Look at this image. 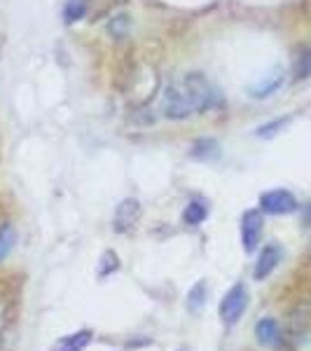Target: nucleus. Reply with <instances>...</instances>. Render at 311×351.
Instances as JSON below:
<instances>
[{
	"instance_id": "1",
	"label": "nucleus",
	"mask_w": 311,
	"mask_h": 351,
	"mask_svg": "<svg viewBox=\"0 0 311 351\" xmlns=\"http://www.w3.org/2000/svg\"><path fill=\"white\" fill-rule=\"evenodd\" d=\"M160 112H162V117H166V120H171V122H180V120H188V117L197 115L195 106H192V101H190L188 89L183 87L180 80L171 82L162 92Z\"/></svg>"
},
{
	"instance_id": "2",
	"label": "nucleus",
	"mask_w": 311,
	"mask_h": 351,
	"mask_svg": "<svg viewBox=\"0 0 311 351\" xmlns=\"http://www.w3.org/2000/svg\"><path fill=\"white\" fill-rule=\"evenodd\" d=\"M180 82H183V87L188 89L190 101L197 112L211 110V108H218L220 106L218 89L213 87V82L208 80L203 73H185V75L180 77Z\"/></svg>"
},
{
	"instance_id": "3",
	"label": "nucleus",
	"mask_w": 311,
	"mask_h": 351,
	"mask_svg": "<svg viewBox=\"0 0 311 351\" xmlns=\"http://www.w3.org/2000/svg\"><path fill=\"white\" fill-rule=\"evenodd\" d=\"M248 309V288L246 284H234L225 293V298L220 300V307H218V314L223 319L225 326H234L236 321L244 316V311Z\"/></svg>"
},
{
	"instance_id": "4",
	"label": "nucleus",
	"mask_w": 311,
	"mask_h": 351,
	"mask_svg": "<svg viewBox=\"0 0 311 351\" xmlns=\"http://www.w3.org/2000/svg\"><path fill=\"white\" fill-rule=\"evenodd\" d=\"M297 208V199L293 192L288 190H269L260 197V211L271 213V216H286V213H293Z\"/></svg>"
},
{
	"instance_id": "5",
	"label": "nucleus",
	"mask_w": 311,
	"mask_h": 351,
	"mask_svg": "<svg viewBox=\"0 0 311 351\" xmlns=\"http://www.w3.org/2000/svg\"><path fill=\"white\" fill-rule=\"evenodd\" d=\"M262 213L260 208H248L241 216V243H244L246 253H253L262 239Z\"/></svg>"
},
{
	"instance_id": "6",
	"label": "nucleus",
	"mask_w": 311,
	"mask_h": 351,
	"mask_svg": "<svg viewBox=\"0 0 311 351\" xmlns=\"http://www.w3.org/2000/svg\"><path fill=\"white\" fill-rule=\"evenodd\" d=\"M281 258H284V248L279 246L276 241L267 243V246L260 251L258 256V263H256V269H253V279L256 281H264L267 276L279 267Z\"/></svg>"
},
{
	"instance_id": "7",
	"label": "nucleus",
	"mask_w": 311,
	"mask_h": 351,
	"mask_svg": "<svg viewBox=\"0 0 311 351\" xmlns=\"http://www.w3.org/2000/svg\"><path fill=\"white\" fill-rule=\"evenodd\" d=\"M140 213H143V208H140L138 199H134V197L122 199L120 204H117V208H115V218H112L115 230L117 232H129L140 220Z\"/></svg>"
},
{
	"instance_id": "8",
	"label": "nucleus",
	"mask_w": 311,
	"mask_h": 351,
	"mask_svg": "<svg viewBox=\"0 0 311 351\" xmlns=\"http://www.w3.org/2000/svg\"><path fill=\"white\" fill-rule=\"evenodd\" d=\"M256 337L262 347H276L281 342V328L279 321L271 319V316H264L256 324Z\"/></svg>"
},
{
	"instance_id": "9",
	"label": "nucleus",
	"mask_w": 311,
	"mask_h": 351,
	"mask_svg": "<svg viewBox=\"0 0 311 351\" xmlns=\"http://www.w3.org/2000/svg\"><path fill=\"white\" fill-rule=\"evenodd\" d=\"M311 77V45H302L297 47L295 56H293V80L302 82Z\"/></svg>"
},
{
	"instance_id": "10",
	"label": "nucleus",
	"mask_w": 311,
	"mask_h": 351,
	"mask_svg": "<svg viewBox=\"0 0 311 351\" xmlns=\"http://www.w3.org/2000/svg\"><path fill=\"white\" fill-rule=\"evenodd\" d=\"M281 84H284V71L276 68V71H271L267 77H262L256 87H251V96L253 99H267V96L274 94Z\"/></svg>"
},
{
	"instance_id": "11",
	"label": "nucleus",
	"mask_w": 311,
	"mask_h": 351,
	"mask_svg": "<svg viewBox=\"0 0 311 351\" xmlns=\"http://www.w3.org/2000/svg\"><path fill=\"white\" fill-rule=\"evenodd\" d=\"M190 157H195V160H201V162L218 160V157H220V145H218V141H216V138H199L195 145H192Z\"/></svg>"
},
{
	"instance_id": "12",
	"label": "nucleus",
	"mask_w": 311,
	"mask_h": 351,
	"mask_svg": "<svg viewBox=\"0 0 311 351\" xmlns=\"http://www.w3.org/2000/svg\"><path fill=\"white\" fill-rule=\"evenodd\" d=\"M92 337L94 335L89 330L73 332V335H66L64 339H61L54 351H84L89 347V342H92Z\"/></svg>"
},
{
	"instance_id": "13",
	"label": "nucleus",
	"mask_w": 311,
	"mask_h": 351,
	"mask_svg": "<svg viewBox=\"0 0 311 351\" xmlns=\"http://www.w3.org/2000/svg\"><path fill=\"white\" fill-rule=\"evenodd\" d=\"M206 218H208V204L201 199H192L183 211V223L190 225V228H197Z\"/></svg>"
},
{
	"instance_id": "14",
	"label": "nucleus",
	"mask_w": 311,
	"mask_h": 351,
	"mask_svg": "<svg viewBox=\"0 0 311 351\" xmlns=\"http://www.w3.org/2000/svg\"><path fill=\"white\" fill-rule=\"evenodd\" d=\"M129 31H132V16H129L127 12L115 14L108 21V33H110L112 38H115V40H122V38H127Z\"/></svg>"
},
{
	"instance_id": "15",
	"label": "nucleus",
	"mask_w": 311,
	"mask_h": 351,
	"mask_svg": "<svg viewBox=\"0 0 311 351\" xmlns=\"http://www.w3.org/2000/svg\"><path fill=\"white\" fill-rule=\"evenodd\" d=\"M14 243H16L14 228L10 223H3V225H0V263H3V260H8V256L12 253V248H14Z\"/></svg>"
},
{
	"instance_id": "16",
	"label": "nucleus",
	"mask_w": 311,
	"mask_h": 351,
	"mask_svg": "<svg viewBox=\"0 0 311 351\" xmlns=\"http://www.w3.org/2000/svg\"><path fill=\"white\" fill-rule=\"evenodd\" d=\"M84 14H87V0H66L64 5L66 24H75V21L84 19Z\"/></svg>"
},
{
	"instance_id": "17",
	"label": "nucleus",
	"mask_w": 311,
	"mask_h": 351,
	"mask_svg": "<svg viewBox=\"0 0 311 351\" xmlns=\"http://www.w3.org/2000/svg\"><path fill=\"white\" fill-rule=\"evenodd\" d=\"M206 295H208V288L206 281H199V284L192 286V291L188 293V309L190 311H199L206 307Z\"/></svg>"
},
{
	"instance_id": "18",
	"label": "nucleus",
	"mask_w": 311,
	"mask_h": 351,
	"mask_svg": "<svg viewBox=\"0 0 311 351\" xmlns=\"http://www.w3.org/2000/svg\"><path fill=\"white\" fill-rule=\"evenodd\" d=\"M120 269V258H117L115 251H105L103 258H101V267H99V276L103 279V276L112 274V271Z\"/></svg>"
},
{
	"instance_id": "19",
	"label": "nucleus",
	"mask_w": 311,
	"mask_h": 351,
	"mask_svg": "<svg viewBox=\"0 0 311 351\" xmlns=\"http://www.w3.org/2000/svg\"><path fill=\"white\" fill-rule=\"evenodd\" d=\"M288 122H290V117H281V120L262 124V127H258V136H264V138H267V136H274L276 132H281V129H284Z\"/></svg>"
},
{
	"instance_id": "20",
	"label": "nucleus",
	"mask_w": 311,
	"mask_h": 351,
	"mask_svg": "<svg viewBox=\"0 0 311 351\" xmlns=\"http://www.w3.org/2000/svg\"><path fill=\"white\" fill-rule=\"evenodd\" d=\"M5 316H8V311H5V304H3V300H0V330H3V326H5Z\"/></svg>"
}]
</instances>
